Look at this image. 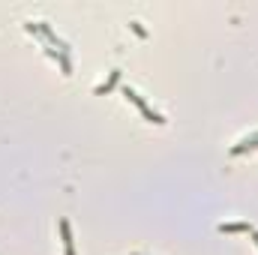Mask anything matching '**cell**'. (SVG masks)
Returning a JSON list of instances; mask_svg holds the SVG:
<instances>
[{
	"mask_svg": "<svg viewBox=\"0 0 258 255\" xmlns=\"http://www.w3.org/2000/svg\"><path fill=\"white\" fill-rule=\"evenodd\" d=\"M252 150H258V132L246 135V138H240V141L228 150V156H243V153H252Z\"/></svg>",
	"mask_w": 258,
	"mask_h": 255,
	"instance_id": "2",
	"label": "cell"
},
{
	"mask_svg": "<svg viewBox=\"0 0 258 255\" xmlns=\"http://www.w3.org/2000/svg\"><path fill=\"white\" fill-rule=\"evenodd\" d=\"M249 237H252V243L258 246V228H252V234H249Z\"/></svg>",
	"mask_w": 258,
	"mask_h": 255,
	"instance_id": "8",
	"label": "cell"
},
{
	"mask_svg": "<svg viewBox=\"0 0 258 255\" xmlns=\"http://www.w3.org/2000/svg\"><path fill=\"white\" fill-rule=\"evenodd\" d=\"M45 54H48L51 60H57V63H60V69H63V75H72V63H69V57H66V54H60V51H54V48H45Z\"/></svg>",
	"mask_w": 258,
	"mask_h": 255,
	"instance_id": "6",
	"label": "cell"
},
{
	"mask_svg": "<svg viewBox=\"0 0 258 255\" xmlns=\"http://www.w3.org/2000/svg\"><path fill=\"white\" fill-rule=\"evenodd\" d=\"M252 222H219L216 231L219 234H252Z\"/></svg>",
	"mask_w": 258,
	"mask_h": 255,
	"instance_id": "3",
	"label": "cell"
},
{
	"mask_svg": "<svg viewBox=\"0 0 258 255\" xmlns=\"http://www.w3.org/2000/svg\"><path fill=\"white\" fill-rule=\"evenodd\" d=\"M120 75H123L120 69H111V72H108V78H105L102 84H96V87H93V93H96V96H105V93H111V90L117 87V81H120Z\"/></svg>",
	"mask_w": 258,
	"mask_h": 255,
	"instance_id": "5",
	"label": "cell"
},
{
	"mask_svg": "<svg viewBox=\"0 0 258 255\" xmlns=\"http://www.w3.org/2000/svg\"><path fill=\"white\" fill-rule=\"evenodd\" d=\"M129 30H132L135 36H141V39H147V30L141 27V21H129Z\"/></svg>",
	"mask_w": 258,
	"mask_h": 255,
	"instance_id": "7",
	"label": "cell"
},
{
	"mask_svg": "<svg viewBox=\"0 0 258 255\" xmlns=\"http://www.w3.org/2000/svg\"><path fill=\"white\" fill-rule=\"evenodd\" d=\"M57 228H60V240H63V255H75V237H72V225H69V219H60Z\"/></svg>",
	"mask_w": 258,
	"mask_h": 255,
	"instance_id": "4",
	"label": "cell"
},
{
	"mask_svg": "<svg viewBox=\"0 0 258 255\" xmlns=\"http://www.w3.org/2000/svg\"><path fill=\"white\" fill-rule=\"evenodd\" d=\"M120 93H123V99H126V102H132V105H135V108H138V111L144 114V120H147V123L165 126V117H162L159 111H153V108L147 105V99H144V96H141V93H138L135 87H129V84H126V87H120Z\"/></svg>",
	"mask_w": 258,
	"mask_h": 255,
	"instance_id": "1",
	"label": "cell"
}]
</instances>
